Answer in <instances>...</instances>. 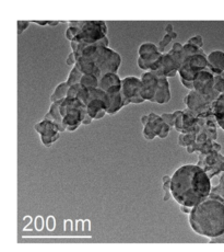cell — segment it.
I'll return each instance as SVG.
<instances>
[{
  "mask_svg": "<svg viewBox=\"0 0 224 252\" xmlns=\"http://www.w3.org/2000/svg\"><path fill=\"white\" fill-rule=\"evenodd\" d=\"M210 178L197 164H184L171 177V195L181 207L194 208L210 195Z\"/></svg>",
  "mask_w": 224,
  "mask_h": 252,
  "instance_id": "cell-1",
  "label": "cell"
},
{
  "mask_svg": "<svg viewBox=\"0 0 224 252\" xmlns=\"http://www.w3.org/2000/svg\"><path fill=\"white\" fill-rule=\"evenodd\" d=\"M109 44L107 37L93 44L70 42L71 51L77 58L75 66L84 75H92L99 80L106 74H117L121 65V57L117 52L110 48Z\"/></svg>",
  "mask_w": 224,
  "mask_h": 252,
  "instance_id": "cell-2",
  "label": "cell"
},
{
  "mask_svg": "<svg viewBox=\"0 0 224 252\" xmlns=\"http://www.w3.org/2000/svg\"><path fill=\"white\" fill-rule=\"evenodd\" d=\"M189 224L198 235L214 238L224 232V200L210 193L206 200L192 208Z\"/></svg>",
  "mask_w": 224,
  "mask_h": 252,
  "instance_id": "cell-3",
  "label": "cell"
},
{
  "mask_svg": "<svg viewBox=\"0 0 224 252\" xmlns=\"http://www.w3.org/2000/svg\"><path fill=\"white\" fill-rule=\"evenodd\" d=\"M68 23L76 28L74 41L78 43L93 44L107 37V26L104 21H71Z\"/></svg>",
  "mask_w": 224,
  "mask_h": 252,
  "instance_id": "cell-4",
  "label": "cell"
},
{
  "mask_svg": "<svg viewBox=\"0 0 224 252\" xmlns=\"http://www.w3.org/2000/svg\"><path fill=\"white\" fill-rule=\"evenodd\" d=\"M60 114L62 118V124L65 127H74L82 124L86 113V106L77 99L66 98L60 104Z\"/></svg>",
  "mask_w": 224,
  "mask_h": 252,
  "instance_id": "cell-5",
  "label": "cell"
},
{
  "mask_svg": "<svg viewBox=\"0 0 224 252\" xmlns=\"http://www.w3.org/2000/svg\"><path fill=\"white\" fill-rule=\"evenodd\" d=\"M208 69V61L206 53H200L193 56L187 57L178 70L179 78L194 81L196 76L203 70Z\"/></svg>",
  "mask_w": 224,
  "mask_h": 252,
  "instance_id": "cell-6",
  "label": "cell"
},
{
  "mask_svg": "<svg viewBox=\"0 0 224 252\" xmlns=\"http://www.w3.org/2000/svg\"><path fill=\"white\" fill-rule=\"evenodd\" d=\"M219 95L220 94L202 95L193 90L185 96L184 102L186 104L188 110H191L192 112L199 116L203 113L209 112V111H212L213 104L219 98Z\"/></svg>",
  "mask_w": 224,
  "mask_h": 252,
  "instance_id": "cell-7",
  "label": "cell"
},
{
  "mask_svg": "<svg viewBox=\"0 0 224 252\" xmlns=\"http://www.w3.org/2000/svg\"><path fill=\"white\" fill-rule=\"evenodd\" d=\"M141 79L135 76H128L121 79V94L125 100L126 105L130 103L140 104L143 103L144 100L141 96Z\"/></svg>",
  "mask_w": 224,
  "mask_h": 252,
  "instance_id": "cell-8",
  "label": "cell"
},
{
  "mask_svg": "<svg viewBox=\"0 0 224 252\" xmlns=\"http://www.w3.org/2000/svg\"><path fill=\"white\" fill-rule=\"evenodd\" d=\"M148 123L143 127V137L147 140H152L157 136L162 139L167 138L171 127L164 122L161 115L151 112L148 114Z\"/></svg>",
  "mask_w": 224,
  "mask_h": 252,
  "instance_id": "cell-9",
  "label": "cell"
},
{
  "mask_svg": "<svg viewBox=\"0 0 224 252\" xmlns=\"http://www.w3.org/2000/svg\"><path fill=\"white\" fill-rule=\"evenodd\" d=\"M199 160L197 166L203 169L209 178L224 172V156L220 153L213 152L209 155H198Z\"/></svg>",
  "mask_w": 224,
  "mask_h": 252,
  "instance_id": "cell-10",
  "label": "cell"
},
{
  "mask_svg": "<svg viewBox=\"0 0 224 252\" xmlns=\"http://www.w3.org/2000/svg\"><path fill=\"white\" fill-rule=\"evenodd\" d=\"M142 88H141V96L144 101L153 102L157 95L159 88V74L157 71H144L140 77Z\"/></svg>",
  "mask_w": 224,
  "mask_h": 252,
  "instance_id": "cell-11",
  "label": "cell"
},
{
  "mask_svg": "<svg viewBox=\"0 0 224 252\" xmlns=\"http://www.w3.org/2000/svg\"><path fill=\"white\" fill-rule=\"evenodd\" d=\"M214 82V76L212 72L206 69L196 76L194 80V90L198 92L199 94L202 95H213V94H220L213 88Z\"/></svg>",
  "mask_w": 224,
  "mask_h": 252,
  "instance_id": "cell-12",
  "label": "cell"
},
{
  "mask_svg": "<svg viewBox=\"0 0 224 252\" xmlns=\"http://www.w3.org/2000/svg\"><path fill=\"white\" fill-rule=\"evenodd\" d=\"M106 94V100H107V109L106 114L113 115L118 112L126 106L125 100L121 94V85L113 87V88L105 91Z\"/></svg>",
  "mask_w": 224,
  "mask_h": 252,
  "instance_id": "cell-13",
  "label": "cell"
},
{
  "mask_svg": "<svg viewBox=\"0 0 224 252\" xmlns=\"http://www.w3.org/2000/svg\"><path fill=\"white\" fill-rule=\"evenodd\" d=\"M208 69L210 70L213 76L222 75L224 72V52L213 51L207 55Z\"/></svg>",
  "mask_w": 224,
  "mask_h": 252,
  "instance_id": "cell-14",
  "label": "cell"
},
{
  "mask_svg": "<svg viewBox=\"0 0 224 252\" xmlns=\"http://www.w3.org/2000/svg\"><path fill=\"white\" fill-rule=\"evenodd\" d=\"M61 102H62V100L52 103L50 106V111H48V112L45 114V116H44V120L52 121V122H54L57 125L59 133L66 130V127L64 126V124H62V118H61V114L59 111Z\"/></svg>",
  "mask_w": 224,
  "mask_h": 252,
  "instance_id": "cell-15",
  "label": "cell"
},
{
  "mask_svg": "<svg viewBox=\"0 0 224 252\" xmlns=\"http://www.w3.org/2000/svg\"><path fill=\"white\" fill-rule=\"evenodd\" d=\"M34 128L40 134L41 137H54L56 135L60 134L57 125L48 120H42L41 122L34 125Z\"/></svg>",
  "mask_w": 224,
  "mask_h": 252,
  "instance_id": "cell-16",
  "label": "cell"
},
{
  "mask_svg": "<svg viewBox=\"0 0 224 252\" xmlns=\"http://www.w3.org/2000/svg\"><path fill=\"white\" fill-rule=\"evenodd\" d=\"M106 109H107V102L105 100H102V99L91 100L90 102L86 104V113L91 116L92 120H95L96 115L100 114L101 112H103V111L106 112Z\"/></svg>",
  "mask_w": 224,
  "mask_h": 252,
  "instance_id": "cell-17",
  "label": "cell"
},
{
  "mask_svg": "<svg viewBox=\"0 0 224 252\" xmlns=\"http://www.w3.org/2000/svg\"><path fill=\"white\" fill-rule=\"evenodd\" d=\"M121 85V79L117 74H114V72H111V74L104 75L99 81V88L103 91H107L111 88L116 86Z\"/></svg>",
  "mask_w": 224,
  "mask_h": 252,
  "instance_id": "cell-18",
  "label": "cell"
},
{
  "mask_svg": "<svg viewBox=\"0 0 224 252\" xmlns=\"http://www.w3.org/2000/svg\"><path fill=\"white\" fill-rule=\"evenodd\" d=\"M212 111L218 126L224 130V92L219 95V98L214 102Z\"/></svg>",
  "mask_w": 224,
  "mask_h": 252,
  "instance_id": "cell-19",
  "label": "cell"
},
{
  "mask_svg": "<svg viewBox=\"0 0 224 252\" xmlns=\"http://www.w3.org/2000/svg\"><path fill=\"white\" fill-rule=\"evenodd\" d=\"M157 53H159L158 45L151 42L142 43V44L140 45L139 51H138L139 58H141V60H147V58L157 54Z\"/></svg>",
  "mask_w": 224,
  "mask_h": 252,
  "instance_id": "cell-20",
  "label": "cell"
},
{
  "mask_svg": "<svg viewBox=\"0 0 224 252\" xmlns=\"http://www.w3.org/2000/svg\"><path fill=\"white\" fill-rule=\"evenodd\" d=\"M68 89H69V87H68L66 81L58 85L56 87L55 91H54V94L51 95V102L54 103V102H57V101H61L66 99Z\"/></svg>",
  "mask_w": 224,
  "mask_h": 252,
  "instance_id": "cell-21",
  "label": "cell"
},
{
  "mask_svg": "<svg viewBox=\"0 0 224 252\" xmlns=\"http://www.w3.org/2000/svg\"><path fill=\"white\" fill-rule=\"evenodd\" d=\"M197 132H192V133H186V134H179L178 136V145L182 147H188L191 145L196 143L197 139Z\"/></svg>",
  "mask_w": 224,
  "mask_h": 252,
  "instance_id": "cell-22",
  "label": "cell"
},
{
  "mask_svg": "<svg viewBox=\"0 0 224 252\" xmlns=\"http://www.w3.org/2000/svg\"><path fill=\"white\" fill-rule=\"evenodd\" d=\"M82 76H84V74H82V71L78 68L77 66L72 67V69L70 70L69 75H68V78L66 80L68 87H71L76 84H80Z\"/></svg>",
  "mask_w": 224,
  "mask_h": 252,
  "instance_id": "cell-23",
  "label": "cell"
},
{
  "mask_svg": "<svg viewBox=\"0 0 224 252\" xmlns=\"http://www.w3.org/2000/svg\"><path fill=\"white\" fill-rule=\"evenodd\" d=\"M99 79L92 75H84L81 78L80 84L84 86V88L90 89V88H99Z\"/></svg>",
  "mask_w": 224,
  "mask_h": 252,
  "instance_id": "cell-24",
  "label": "cell"
},
{
  "mask_svg": "<svg viewBox=\"0 0 224 252\" xmlns=\"http://www.w3.org/2000/svg\"><path fill=\"white\" fill-rule=\"evenodd\" d=\"M183 53H184L185 60H186V58L189 57V56H193V55L203 53V50H202V48H199L197 46L189 44V43H186V44L183 45Z\"/></svg>",
  "mask_w": 224,
  "mask_h": 252,
  "instance_id": "cell-25",
  "label": "cell"
},
{
  "mask_svg": "<svg viewBox=\"0 0 224 252\" xmlns=\"http://www.w3.org/2000/svg\"><path fill=\"white\" fill-rule=\"evenodd\" d=\"M211 193H212V194H216L218 196H220L221 198H223V200H224V172L221 173L220 180H219L218 186L212 188Z\"/></svg>",
  "mask_w": 224,
  "mask_h": 252,
  "instance_id": "cell-26",
  "label": "cell"
},
{
  "mask_svg": "<svg viewBox=\"0 0 224 252\" xmlns=\"http://www.w3.org/2000/svg\"><path fill=\"white\" fill-rule=\"evenodd\" d=\"M213 88L219 94H223L224 92V72L222 75H216L214 76V82Z\"/></svg>",
  "mask_w": 224,
  "mask_h": 252,
  "instance_id": "cell-27",
  "label": "cell"
},
{
  "mask_svg": "<svg viewBox=\"0 0 224 252\" xmlns=\"http://www.w3.org/2000/svg\"><path fill=\"white\" fill-rule=\"evenodd\" d=\"M173 113H174V116H175L174 128L176 129L178 133H182L183 132V111L177 110Z\"/></svg>",
  "mask_w": 224,
  "mask_h": 252,
  "instance_id": "cell-28",
  "label": "cell"
},
{
  "mask_svg": "<svg viewBox=\"0 0 224 252\" xmlns=\"http://www.w3.org/2000/svg\"><path fill=\"white\" fill-rule=\"evenodd\" d=\"M84 89V86L81 84H76L74 86L69 87V89H68L67 92V98L69 99H77L78 94H79V92Z\"/></svg>",
  "mask_w": 224,
  "mask_h": 252,
  "instance_id": "cell-29",
  "label": "cell"
},
{
  "mask_svg": "<svg viewBox=\"0 0 224 252\" xmlns=\"http://www.w3.org/2000/svg\"><path fill=\"white\" fill-rule=\"evenodd\" d=\"M163 190L165 192L163 200L168 201L169 198V195H171V177L168 176L163 177Z\"/></svg>",
  "mask_w": 224,
  "mask_h": 252,
  "instance_id": "cell-30",
  "label": "cell"
},
{
  "mask_svg": "<svg viewBox=\"0 0 224 252\" xmlns=\"http://www.w3.org/2000/svg\"><path fill=\"white\" fill-rule=\"evenodd\" d=\"M172 41H173V37H172L171 35H169V34H165V35L163 36L162 40H161V41L159 42V44H158L159 52L162 53V54H163L164 51H165V47H167Z\"/></svg>",
  "mask_w": 224,
  "mask_h": 252,
  "instance_id": "cell-31",
  "label": "cell"
},
{
  "mask_svg": "<svg viewBox=\"0 0 224 252\" xmlns=\"http://www.w3.org/2000/svg\"><path fill=\"white\" fill-rule=\"evenodd\" d=\"M187 43H189V44H192V45L197 46L199 48H202V46H203V38H202L201 35H195V36L189 38V40L187 41Z\"/></svg>",
  "mask_w": 224,
  "mask_h": 252,
  "instance_id": "cell-32",
  "label": "cell"
},
{
  "mask_svg": "<svg viewBox=\"0 0 224 252\" xmlns=\"http://www.w3.org/2000/svg\"><path fill=\"white\" fill-rule=\"evenodd\" d=\"M161 118H162V120L169 126V127L171 128L174 127V122H175L174 113H163L161 115Z\"/></svg>",
  "mask_w": 224,
  "mask_h": 252,
  "instance_id": "cell-33",
  "label": "cell"
},
{
  "mask_svg": "<svg viewBox=\"0 0 224 252\" xmlns=\"http://www.w3.org/2000/svg\"><path fill=\"white\" fill-rule=\"evenodd\" d=\"M59 137H60V134H58V135H56V136H54V137H41V140H42V143H43L44 146L50 147V146H52L54 143L56 142V140L59 139Z\"/></svg>",
  "mask_w": 224,
  "mask_h": 252,
  "instance_id": "cell-34",
  "label": "cell"
},
{
  "mask_svg": "<svg viewBox=\"0 0 224 252\" xmlns=\"http://www.w3.org/2000/svg\"><path fill=\"white\" fill-rule=\"evenodd\" d=\"M30 23L31 21H18V34L21 35L27 30L28 27L30 26Z\"/></svg>",
  "mask_w": 224,
  "mask_h": 252,
  "instance_id": "cell-35",
  "label": "cell"
},
{
  "mask_svg": "<svg viewBox=\"0 0 224 252\" xmlns=\"http://www.w3.org/2000/svg\"><path fill=\"white\" fill-rule=\"evenodd\" d=\"M76 63H77V58H76V55H75V53H70L69 55H68V57H67V61H66V64L68 65V66H75L76 65Z\"/></svg>",
  "mask_w": 224,
  "mask_h": 252,
  "instance_id": "cell-36",
  "label": "cell"
},
{
  "mask_svg": "<svg viewBox=\"0 0 224 252\" xmlns=\"http://www.w3.org/2000/svg\"><path fill=\"white\" fill-rule=\"evenodd\" d=\"M210 242H211V244H224V232L220 236L211 238Z\"/></svg>",
  "mask_w": 224,
  "mask_h": 252,
  "instance_id": "cell-37",
  "label": "cell"
},
{
  "mask_svg": "<svg viewBox=\"0 0 224 252\" xmlns=\"http://www.w3.org/2000/svg\"><path fill=\"white\" fill-rule=\"evenodd\" d=\"M181 82L183 84L184 87H186L187 89H189L191 91L194 90V81H189V80H185L181 78Z\"/></svg>",
  "mask_w": 224,
  "mask_h": 252,
  "instance_id": "cell-38",
  "label": "cell"
},
{
  "mask_svg": "<svg viewBox=\"0 0 224 252\" xmlns=\"http://www.w3.org/2000/svg\"><path fill=\"white\" fill-rule=\"evenodd\" d=\"M47 222H48V230H54V228H55V218L53 216H50L47 220Z\"/></svg>",
  "mask_w": 224,
  "mask_h": 252,
  "instance_id": "cell-39",
  "label": "cell"
},
{
  "mask_svg": "<svg viewBox=\"0 0 224 252\" xmlns=\"http://www.w3.org/2000/svg\"><path fill=\"white\" fill-rule=\"evenodd\" d=\"M174 28H173V24L172 23H168L167 27H165V34H172L174 33Z\"/></svg>",
  "mask_w": 224,
  "mask_h": 252,
  "instance_id": "cell-40",
  "label": "cell"
},
{
  "mask_svg": "<svg viewBox=\"0 0 224 252\" xmlns=\"http://www.w3.org/2000/svg\"><path fill=\"white\" fill-rule=\"evenodd\" d=\"M92 121H93V120H92L91 116H90L89 114H86V115L84 116V121H82V124H84V125H90V124L92 123Z\"/></svg>",
  "mask_w": 224,
  "mask_h": 252,
  "instance_id": "cell-41",
  "label": "cell"
},
{
  "mask_svg": "<svg viewBox=\"0 0 224 252\" xmlns=\"http://www.w3.org/2000/svg\"><path fill=\"white\" fill-rule=\"evenodd\" d=\"M43 228V218L42 217H37L36 218V229L41 230Z\"/></svg>",
  "mask_w": 224,
  "mask_h": 252,
  "instance_id": "cell-42",
  "label": "cell"
},
{
  "mask_svg": "<svg viewBox=\"0 0 224 252\" xmlns=\"http://www.w3.org/2000/svg\"><path fill=\"white\" fill-rule=\"evenodd\" d=\"M148 121H149V118H148V114H144V115H142L141 116V123H142V125L144 126V125H147V123H148Z\"/></svg>",
  "mask_w": 224,
  "mask_h": 252,
  "instance_id": "cell-43",
  "label": "cell"
},
{
  "mask_svg": "<svg viewBox=\"0 0 224 252\" xmlns=\"http://www.w3.org/2000/svg\"><path fill=\"white\" fill-rule=\"evenodd\" d=\"M31 23L38 24V26H47L48 21H31Z\"/></svg>",
  "mask_w": 224,
  "mask_h": 252,
  "instance_id": "cell-44",
  "label": "cell"
},
{
  "mask_svg": "<svg viewBox=\"0 0 224 252\" xmlns=\"http://www.w3.org/2000/svg\"><path fill=\"white\" fill-rule=\"evenodd\" d=\"M59 23H60L59 21H48V26L54 27V26H57V24H59Z\"/></svg>",
  "mask_w": 224,
  "mask_h": 252,
  "instance_id": "cell-45",
  "label": "cell"
}]
</instances>
